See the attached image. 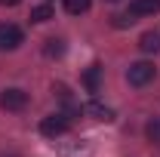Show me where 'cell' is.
I'll return each instance as SVG.
<instances>
[{"instance_id": "14", "label": "cell", "mask_w": 160, "mask_h": 157, "mask_svg": "<svg viewBox=\"0 0 160 157\" xmlns=\"http://www.w3.org/2000/svg\"><path fill=\"white\" fill-rule=\"evenodd\" d=\"M108 3H117V0H108Z\"/></svg>"}, {"instance_id": "4", "label": "cell", "mask_w": 160, "mask_h": 157, "mask_svg": "<svg viewBox=\"0 0 160 157\" xmlns=\"http://www.w3.org/2000/svg\"><path fill=\"white\" fill-rule=\"evenodd\" d=\"M40 133L49 136V139L68 133V117H65V114H49V117H43L40 120Z\"/></svg>"}, {"instance_id": "1", "label": "cell", "mask_w": 160, "mask_h": 157, "mask_svg": "<svg viewBox=\"0 0 160 157\" xmlns=\"http://www.w3.org/2000/svg\"><path fill=\"white\" fill-rule=\"evenodd\" d=\"M154 77H157V68H154L151 62H136V65H129V71H126L129 86H148Z\"/></svg>"}, {"instance_id": "6", "label": "cell", "mask_w": 160, "mask_h": 157, "mask_svg": "<svg viewBox=\"0 0 160 157\" xmlns=\"http://www.w3.org/2000/svg\"><path fill=\"white\" fill-rule=\"evenodd\" d=\"M139 49L148 53V56H151V53H160V31H145L139 37Z\"/></svg>"}, {"instance_id": "9", "label": "cell", "mask_w": 160, "mask_h": 157, "mask_svg": "<svg viewBox=\"0 0 160 157\" xmlns=\"http://www.w3.org/2000/svg\"><path fill=\"white\" fill-rule=\"evenodd\" d=\"M49 19H52V6L49 3H40V6L31 9V22H49Z\"/></svg>"}, {"instance_id": "13", "label": "cell", "mask_w": 160, "mask_h": 157, "mask_svg": "<svg viewBox=\"0 0 160 157\" xmlns=\"http://www.w3.org/2000/svg\"><path fill=\"white\" fill-rule=\"evenodd\" d=\"M22 0H0V6H19Z\"/></svg>"}, {"instance_id": "5", "label": "cell", "mask_w": 160, "mask_h": 157, "mask_svg": "<svg viewBox=\"0 0 160 157\" xmlns=\"http://www.w3.org/2000/svg\"><path fill=\"white\" fill-rule=\"evenodd\" d=\"M160 13V0H129V19H142V16H154Z\"/></svg>"}, {"instance_id": "11", "label": "cell", "mask_w": 160, "mask_h": 157, "mask_svg": "<svg viewBox=\"0 0 160 157\" xmlns=\"http://www.w3.org/2000/svg\"><path fill=\"white\" fill-rule=\"evenodd\" d=\"M62 53H65V43L62 40H56V37L46 40V56H62Z\"/></svg>"}, {"instance_id": "2", "label": "cell", "mask_w": 160, "mask_h": 157, "mask_svg": "<svg viewBox=\"0 0 160 157\" xmlns=\"http://www.w3.org/2000/svg\"><path fill=\"white\" fill-rule=\"evenodd\" d=\"M22 40H25V34H22L19 25H0V53H12V49H19Z\"/></svg>"}, {"instance_id": "3", "label": "cell", "mask_w": 160, "mask_h": 157, "mask_svg": "<svg viewBox=\"0 0 160 157\" xmlns=\"http://www.w3.org/2000/svg\"><path fill=\"white\" fill-rule=\"evenodd\" d=\"M25 105H28V93L25 89L12 86V89H3L0 93V108H6V111H22Z\"/></svg>"}, {"instance_id": "10", "label": "cell", "mask_w": 160, "mask_h": 157, "mask_svg": "<svg viewBox=\"0 0 160 157\" xmlns=\"http://www.w3.org/2000/svg\"><path fill=\"white\" fill-rule=\"evenodd\" d=\"M89 114H92L96 120H114V111H111V108H105V105H99V102H92V105H89Z\"/></svg>"}, {"instance_id": "12", "label": "cell", "mask_w": 160, "mask_h": 157, "mask_svg": "<svg viewBox=\"0 0 160 157\" xmlns=\"http://www.w3.org/2000/svg\"><path fill=\"white\" fill-rule=\"evenodd\" d=\"M145 133H148V139H151V142H157V145H160V117H157V120H151Z\"/></svg>"}, {"instance_id": "8", "label": "cell", "mask_w": 160, "mask_h": 157, "mask_svg": "<svg viewBox=\"0 0 160 157\" xmlns=\"http://www.w3.org/2000/svg\"><path fill=\"white\" fill-rule=\"evenodd\" d=\"M99 77H102V65H92V68L86 71V77H83V83H86V89H89V93H96V89H99Z\"/></svg>"}, {"instance_id": "7", "label": "cell", "mask_w": 160, "mask_h": 157, "mask_svg": "<svg viewBox=\"0 0 160 157\" xmlns=\"http://www.w3.org/2000/svg\"><path fill=\"white\" fill-rule=\"evenodd\" d=\"M89 6H92V0H65V9H68L71 16H83V13H89Z\"/></svg>"}]
</instances>
